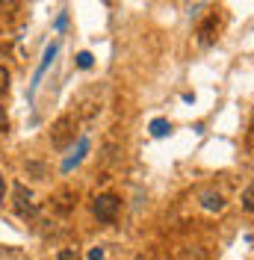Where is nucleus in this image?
Here are the masks:
<instances>
[{
    "label": "nucleus",
    "instance_id": "423d86ee",
    "mask_svg": "<svg viewBox=\"0 0 254 260\" xmlns=\"http://www.w3.org/2000/svg\"><path fill=\"white\" fill-rule=\"evenodd\" d=\"M175 260H207V251L198 248V245H192V248H177Z\"/></svg>",
    "mask_w": 254,
    "mask_h": 260
},
{
    "label": "nucleus",
    "instance_id": "6e6552de",
    "mask_svg": "<svg viewBox=\"0 0 254 260\" xmlns=\"http://www.w3.org/2000/svg\"><path fill=\"white\" fill-rule=\"evenodd\" d=\"M242 207L248 213H254V183H248V186L242 189Z\"/></svg>",
    "mask_w": 254,
    "mask_h": 260
},
{
    "label": "nucleus",
    "instance_id": "20e7f679",
    "mask_svg": "<svg viewBox=\"0 0 254 260\" xmlns=\"http://www.w3.org/2000/svg\"><path fill=\"white\" fill-rule=\"evenodd\" d=\"M198 201H201V207L210 210V213L225 210V195L219 192V189H201V192H198Z\"/></svg>",
    "mask_w": 254,
    "mask_h": 260
},
{
    "label": "nucleus",
    "instance_id": "1a4fd4ad",
    "mask_svg": "<svg viewBox=\"0 0 254 260\" xmlns=\"http://www.w3.org/2000/svg\"><path fill=\"white\" fill-rule=\"evenodd\" d=\"M169 121H166V118H154V121H151V133H154V136H166V133H169Z\"/></svg>",
    "mask_w": 254,
    "mask_h": 260
},
{
    "label": "nucleus",
    "instance_id": "4468645a",
    "mask_svg": "<svg viewBox=\"0 0 254 260\" xmlns=\"http://www.w3.org/2000/svg\"><path fill=\"white\" fill-rule=\"evenodd\" d=\"M9 130V115H6V110L0 107V133H6Z\"/></svg>",
    "mask_w": 254,
    "mask_h": 260
},
{
    "label": "nucleus",
    "instance_id": "ddd939ff",
    "mask_svg": "<svg viewBox=\"0 0 254 260\" xmlns=\"http://www.w3.org/2000/svg\"><path fill=\"white\" fill-rule=\"evenodd\" d=\"M15 6H18V0H0V15L3 12H12Z\"/></svg>",
    "mask_w": 254,
    "mask_h": 260
},
{
    "label": "nucleus",
    "instance_id": "7ed1b4c3",
    "mask_svg": "<svg viewBox=\"0 0 254 260\" xmlns=\"http://www.w3.org/2000/svg\"><path fill=\"white\" fill-rule=\"evenodd\" d=\"M12 195H15V213L21 219H27V216H36L39 213V204H36V195L18 180L15 186H12Z\"/></svg>",
    "mask_w": 254,
    "mask_h": 260
},
{
    "label": "nucleus",
    "instance_id": "dca6fc26",
    "mask_svg": "<svg viewBox=\"0 0 254 260\" xmlns=\"http://www.w3.org/2000/svg\"><path fill=\"white\" fill-rule=\"evenodd\" d=\"M6 198V178H3V172H0V201Z\"/></svg>",
    "mask_w": 254,
    "mask_h": 260
},
{
    "label": "nucleus",
    "instance_id": "f257e3e1",
    "mask_svg": "<svg viewBox=\"0 0 254 260\" xmlns=\"http://www.w3.org/2000/svg\"><path fill=\"white\" fill-rule=\"evenodd\" d=\"M74 133H77V121L71 115H62L50 124V145L53 148H65L74 142Z\"/></svg>",
    "mask_w": 254,
    "mask_h": 260
},
{
    "label": "nucleus",
    "instance_id": "f8f14e48",
    "mask_svg": "<svg viewBox=\"0 0 254 260\" xmlns=\"http://www.w3.org/2000/svg\"><path fill=\"white\" fill-rule=\"evenodd\" d=\"M56 260H80V254L74 251V248H62V251L56 254Z\"/></svg>",
    "mask_w": 254,
    "mask_h": 260
},
{
    "label": "nucleus",
    "instance_id": "f03ea898",
    "mask_svg": "<svg viewBox=\"0 0 254 260\" xmlns=\"http://www.w3.org/2000/svg\"><path fill=\"white\" fill-rule=\"evenodd\" d=\"M118 210H121V201L115 198V195L104 192L95 198V204H92V213H95L98 222H104V225H110V222H115L118 219Z\"/></svg>",
    "mask_w": 254,
    "mask_h": 260
},
{
    "label": "nucleus",
    "instance_id": "9b49d317",
    "mask_svg": "<svg viewBox=\"0 0 254 260\" xmlns=\"http://www.w3.org/2000/svg\"><path fill=\"white\" fill-rule=\"evenodd\" d=\"M77 68H92V53H89V50L77 53Z\"/></svg>",
    "mask_w": 254,
    "mask_h": 260
},
{
    "label": "nucleus",
    "instance_id": "0eeeda50",
    "mask_svg": "<svg viewBox=\"0 0 254 260\" xmlns=\"http://www.w3.org/2000/svg\"><path fill=\"white\" fill-rule=\"evenodd\" d=\"M56 201H59L56 207H59L62 213H68L71 207H74V204H77V195H74V192H68V189H65V192H59V195H56Z\"/></svg>",
    "mask_w": 254,
    "mask_h": 260
},
{
    "label": "nucleus",
    "instance_id": "39448f33",
    "mask_svg": "<svg viewBox=\"0 0 254 260\" xmlns=\"http://www.w3.org/2000/svg\"><path fill=\"white\" fill-rule=\"evenodd\" d=\"M213 39H216V15H210L207 24L198 27V42H201V45H213Z\"/></svg>",
    "mask_w": 254,
    "mask_h": 260
},
{
    "label": "nucleus",
    "instance_id": "2eb2a0df",
    "mask_svg": "<svg viewBox=\"0 0 254 260\" xmlns=\"http://www.w3.org/2000/svg\"><path fill=\"white\" fill-rule=\"evenodd\" d=\"M89 260H104V248H92V251H89Z\"/></svg>",
    "mask_w": 254,
    "mask_h": 260
},
{
    "label": "nucleus",
    "instance_id": "9d476101",
    "mask_svg": "<svg viewBox=\"0 0 254 260\" xmlns=\"http://www.w3.org/2000/svg\"><path fill=\"white\" fill-rule=\"evenodd\" d=\"M9 92V71L0 65V95H6Z\"/></svg>",
    "mask_w": 254,
    "mask_h": 260
}]
</instances>
